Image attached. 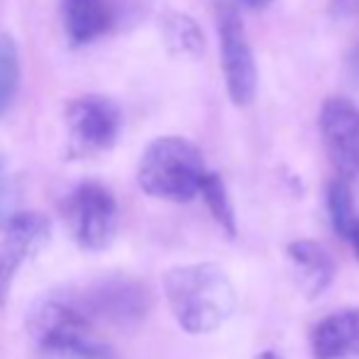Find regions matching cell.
<instances>
[{
    "instance_id": "cell-1",
    "label": "cell",
    "mask_w": 359,
    "mask_h": 359,
    "mask_svg": "<svg viewBox=\"0 0 359 359\" xmlns=\"http://www.w3.org/2000/svg\"><path fill=\"white\" fill-rule=\"evenodd\" d=\"M27 335L37 359H118L76 298L47 296L32 303Z\"/></svg>"
},
{
    "instance_id": "cell-2",
    "label": "cell",
    "mask_w": 359,
    "mask_h": 359,
    "mask_svg": "<svg viewBox=\"0 0 359 359\" xmlns=\"http://www.w3.org/2000/svg\"><path fill=\"white\" fill-rule=\"evenodd\" d=\"M164 296L176 323L191 335L217 330L237 308L235 286L217 264L169 269L164 274Z\"/></svg>"
},
{
    "instance_id": "cell-3",
    "label": "cell",
    "mask_w": 359,
    "mask_h": 359,
    "mask_svg": "<svg viewBox=\"0 0 359 359\" xmlns=\"http://www.w3.org/2000/svg\"><path fill=\"white\" fill-rule=\"evenodd\" d=\"M208 174L201 149L186 137H156L144 149L137 166L140 189L151 198L189 203L201 196Z\"/></svg>"
},
{
    "instance_id": "cell-4",
    "label": "cell",
    "mask_w": 359,
    "mask_h": 359,
    "mask_svg": "<svg viewBox=\"0 0 359 359\" xmlns=\"http://www.w3.org/2000/svg\"><path fill=\"white\" fill-rule=\"evenodd\" d=\"M64 217L81 250L103 252L115 240L118 201L103 184L83 181L64 201Z\"/></svg>"
},
{
    "instance_id": "cell-5",
    "label": "cell",
    "mask_w": 359,
    "mask_h": 359,
    "mask_svg": "<svg viewBox=\"0 0 359 359\" xmlns=\"http://www.w3.org/2000/svg\"><path fill=\"white\" fill-rule=\"evenodd\" d=\"M217 39L227 93L235 105H250L257 93V64L240 13L232 5L217 8Z\"/></svg>"
},
{
    "instance_id": "cell-6",
    "label": "cell",
    "mask_w": 359,
    "mask_h": 359,
    "mask_svg": "<svg viewBox=\"0 0 359 359\" xmlns=\"http://www.w3.org/2000/svg\"><path fill=\"white\" fill-rule=\"evenodd\" d=\"M67 130L74 154H98L118 142L123 113L118 103L105 95H79L67 105Z\"/></svg>"
},
{
    "instance_id": "cell-7",
    "label": "cell",
    "mask_w": 359,
    "mask_h": 359,
    "mask_svg": "<svg viewBox=\"0 0 359 359\" xmlns=\"http://www.w3.org/2000/svg\"><path fill=\"white\" fill-rule=\"evenodd\" d=\"M76 301L90 318L113 325H137L151 306V296L142 281L113 274L93 281Z\"/></svg>"
},
{
    "instance_id": "cell-8",
    "label": "cell",
    "mask_w": 359,
    "mask_h": 359,
    "mask_svg": "<svg viewBox=\"0 0 359 359\" xmlns=\"http://www.w3.org/2000/svg\"><path fill=\"white\" fill-rule=\"evenodd\" d=\"M49 240V220L42 213H15L0 230V308L22 264Z\"/></svg>"
},
{
    "instance_id": "cell-9",
    "label": "cell",
    "mask_w": 359,
    "mask_h": 359,
    "mask_svg": "<svg viewBox=\"0 0 359 359\" xmlns=\"http://www.w3.org/2000/svg\"><path fill=\"white\" fill-rule=\"evenodd\" d=\"M320 135L342 179L359 176V108L347 98H327L320 108Z\"/></svg>"
},
{
    "instance_id": "cell-10",
    "label": "cell",
    "mask_w": 359,
    "mask_h": 359,
    "mask_svg": "<svg viewBox=\"0 0 359 359\" xmlns=\"http://www.w3.org/2000/svg\"><path fill=\"white\" fill-rule=\"evenodd\" d=\"M118 0H62V20L72 44H88L115 27Z\"/></svg>"
},
{
    "instance_id": "cell-11",
    "label": "cell",
    "mask_w": 359,
    "mask_h": 359,
    "mask_svg": "<svg viewBox=\"0 0 359 359\" xmlns=\"http://www.w3.org/2000/svg\"><path fill=\"white\" fill-rule=\"evenodd\" d=\"M311 350L316 359L359 357V308H347L325 316L311 332Z\"/></svg>"
},
{
    "instance_id": "cell-12",
    "label": "cell",
    "mask_w": 359,
    "mask_h": 359,
    "mask_svg": "<svg viewBox=\"0 0 359 359\" xmlns=\"http://www.w3.org/2000/svg\"><path fill=\"white\" fill-rule=\"evenodd\" d=\"M288 259L298 274V284L308 298H316L330 286L335 276V262L323 245L313 240H296L288 245Z\"/></svg>"
},
{
    "instance_id": "cell-13",
    "label": "cell",
    "mask_w": 359,
    "mask_h": 359,
    "mask_svg": "<svg viewBox=\"0 0 359 359\" xmlns=\"http://www.w3.org/2000/svg\"><path fill=\"white\" fill-rule=\"evenodd\" d=\"M161 34L166 47L181 57H198L203 52V32L194 18L184 13H166L161 18Z\"/></svg>"
},
{
    "instance_id": "cell-14",
    "label": "cell",
    "mask_w": 359,
    "mask_h": 359,
    "mask_svg": "<svg viewBox=\"0 0 359 359\" xmlns=\"http://www.w3.org/2000/svg\"><path fill=\"white\" fill-rule=\"evenodd\" d=\"M20 90V52L10 34H0V118L13 108Z\"/></svg>"
},
{
    "instance_id": "cell-15",
    "label": "cell",
    "mask_w": 359,
    "mask_h": 359,
    "mask_svg": "<svg viewBox=\"0 0 359 359\" xmlns=\"http://www.w3.org/2000/svg\"><path fill=\"white\" fill-rule=\"evenodd\" d=\"M201 198L205 201L208 210L213 213L217 225L227 232V235H235L237 232V220H235V208H232V201L227 196V189L222 184V179L217 174H205L203 186H201Z\"/></svg>"
},
{
    "instance_id": "cell-16",
    "label": "cell",
    "mask_w": 359,
    "mask_h": 359,
    "mask_svg": "<svg viewBox=\"0 0 359 359\" xmlns=\"http://www.w3.org/2000/svg\"><path fill=\"white\" fill-rule=\"evenodd\" d=\"M327 213L337 235H345L347 227L355 220V203H352V191L347 179H335L327 189Z\"/></svg>"
},
{
    "instance_id": "cell-17",
    "label": "cell",
    "mask_w": 359,
    "mask_h": 359,
    "mask_svg": "<svg viewBox=\"0 0 359 359\" xmlns=\"http://www.w3.org/2000/svg\"><path fill=\"white\" fill-rule=\"evenodd\" d=\"M15 203H18V189H15L13 181L5 176L3 166H0V230L15 215Z\"/></svg>"
},
{
    "instance_id": "cell-18",
    "label": "cell",
    "mask_w": 359,
    "mask_h": 359,
    "mask_svg": "<svg viewBox=\"0 0 359 359\" xmlns=\"http://www.w3.org/2000/svg\"><path fill=\"white\" fill-rule=\"evenodd\" d=\"M347 76H350V81L359 88V44L352 49L350 57H347Z\"/></svg>"
},
{
    "instance_id": "cell-19",
    "label": "cell",
    "mask_w": 359,
    "mask_h": 359,
    "mask_svg": "<svg viewBox=\"0 0 359 359\" xmlns=\"http://www.w3.org/2000/svg\"><path fill=\"white\" fill-rule=\"evenodd\" d=\"M342 237H345V240L350 242L352 250H355V255L359 257V215L355 217V220H352V225L347 227V232Z\"/></svg>"
},
{
    "instance_id": "cell-20",
    "label": "cell",
    "mask_w": 359,
    "mask_h": 359,
    "mask_svg": "<svg viewBox=\"0 0 359 359\" xmlns=\"http://www.w3.org/2000/svg\"><path fill=\"white\" fill-rule=\"evenodd\" d=\"M245 8H250V10H264L266 5H271L274 0H240Z\"/></svg>"
},
{
    "instance_id": "cell-21",
    "label": "cell",
    "mask_w": 359,
    "mask_h": 359,
    "mask_svg": "<svg viewBox=\"0 0 359 359\" xmlns=\"http://www.w3.org/2000/svg\"><path fill=\"white\" fill-rule=\"evenodd\" d=\"M255 359H279L274 355V352H262V355H257Z\"/></svg>"
}]
</instances>
